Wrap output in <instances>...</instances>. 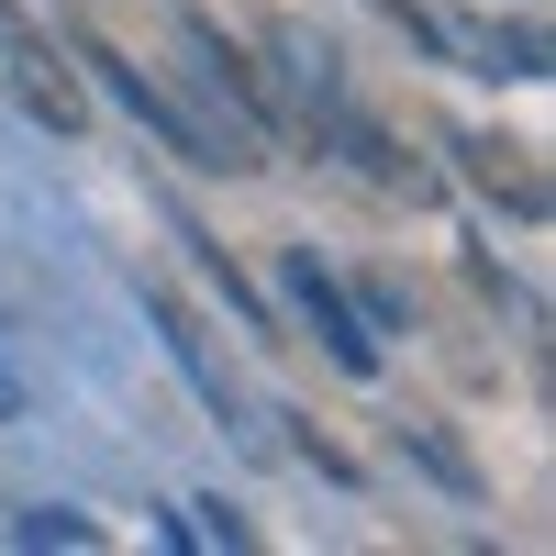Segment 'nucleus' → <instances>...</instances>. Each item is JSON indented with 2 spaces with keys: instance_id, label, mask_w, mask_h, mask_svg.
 <instances>
[{
  "instance_id": "f257e3e1",
  "label": "nucleus",
  "mask_w": 556,
  "mask_h": 556,
  "mask_svg": "<svg viewBox=\"0 0 556 556\" xmlns=\"http://www.w3.org/2000/svg\"><path fill=\"white\" fill-rule=\"evenodd\" d=\"M178 56H190V78L212 89V112H223V134H235V156H245V167H267V156H278V134H290V123H278L267 67H256V56H245V45L223 34L212 12H178Z\"/></svg>"
},
{
  "instance_id": "39448f33",
  "label": "nucleus",
  "mask_w": 556,
  "mask_h": 556,
  "mask_svg": "<svg viewBox=\"0 0 556 556\" xmlns=\"http://www.w3.org/2000/svg\"><path fill=\"white\" fill-rule=\"evenodd\" d=\"M278 278H290V301H301V323H312V334H323V356H334L345 379H379V334H367V323H356V301L334 290V278H323L312 256H290V267H278Z\"/></svg>"
},
{
  "instance_id": "0eeeda50",
  "label": "nucleus",
  "mask_w": 556,
  "mask_h": 556,
  "mask_svg": "<svg viewBox=\"0 0 556 556\" xmlns=\"http://www.w3.org/2000/svg\"><path fill=\"white\" fill-rule=\"evenodd\" d=\"M146 312H156V334H167V356H178V367H190V379H201V401L223 412V424H245V412H235V379H223V356H212V334H201V323H190V312H178L167 290H156Z\"/></svg>"
},
{
  "instance_id": "9d476101",
  "label": "nucleus",
  "mask_w": 556,
  "mask_h": 556,
  "mask_svg": "<svg viewBox=\"0 0 556 556\" xmlns=\"http://www.w3.org/2000/svg\"><path fill=\"white\" fill-rule=\"evenodd\" d=\"M12 412H23V390H12V379H0V424H12Z\"/></svg>"
},
{
  "instance_id": "1a4fd4ad",
  "label": "nucleus",
  "mask_w": 556,
  "mask_h": 556,
  "mask_svg": "<svg viewBox=\"0 0 556 556\" xmlns=\"http://www.w3.org/2000/svg\"><path fill=\"white\" fill-rule=\"evenodd\" d=\"M0 545H67V556H89V545H101V523H89V513H12V534H0Z\"/></svg>"
},
{
  "instance_id": "f03ea898",
  "label": "nucleus",
  "mask_w": 556,
  "mask_h": 556,
  "mask_svg": "<svg viewBox=\"0 0 556 556\" xmlns=\"http://www.w3.org/2000/svg\"><path fill=\"white\" fill-rule=\"evenodd\" d=\"M379 12L412 45H434L445 67H468V78H545V34L534 23H479V12H434V0H379Z\"/></svg>"
},
{
  "instance_id": "423d86ee",
  "label": "nucleus",
  "mask_w": 556,
  "mask_h": 556,
  "mask_svg": "<svg viewBox=\"0 0 556 556\" xmlns=\"http://www.w3.org/2000/svg\"><path fill=\"white\" fill-rule=\"evenodd\" d=\"M445 146H456V167H468L490 201H513V223H545V167H534V146H513V134H445Z\"/></svg>"
},
{
  "instance_id": "6e6552de",
  "label": "nucleus",
  "mask_w": 556,
  "mask_h": 556,
  "mask_svg": "<svg viewBox=\"0 0 556 556\" xmlns=\"http://www.w3.org/2000/svg\"><path fill=\"white\" fill-rule=\"evenodd\" d=\"M401 456H412V468H434V479H445L456 501H479V456L456 445L445 424H424V412H412V424H401Z\"/></svg>"
},
{
  "instance_id": "20e7f679",
  "label": "nucleus",
  "mask_w": 556,
  "mask_h": 556,
  "mask_svg": "<svg viewBox=\"0 0 556 556\" xmlns=\"http://www.w3.org/2000/svg\"><path fill=\"white\" fill-rule=\"evenodd\" d=\"M0 89L45 123V134H78L89 123V78H78V56L56 34H34L23 12H0Z\"/></svg>"
},
{
  "instance_id": "7ed1b4c3",
  "label": "nucleus",
  "mask_w": 556,
  "mask_h": 556,
  "mask_svg": "<svg viewBox=\"0 0 556 556\" xmlns=\"http://www.w3.org/2000/svg\"><path fill=\"white\" fill-rule=\"evenodd\" d=\"M67 56H78L89 78H101V89H112V101H123L134 123H156V134H167V146L190 156V167H245V156H235V134H223V123H201L190 101H167V78H146V67H123L112 45H89V34L67 45Z\"/></svg>"
}]
</instances>
